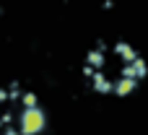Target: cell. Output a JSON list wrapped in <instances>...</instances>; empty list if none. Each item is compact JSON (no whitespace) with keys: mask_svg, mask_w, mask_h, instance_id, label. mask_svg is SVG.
Segmentation results:
<instances>
[{"mask_svg":"<svg viewBox=\"0 0 148 135\" xmlns=\"http://www.w3.org/2000/svg\"><path fill=\"white\" fill-rule=\"evenodd\" d=\"M88 75L99 88L125 91L138 78V60L125 47H99L88 57Z\"/></svg>","mask_w":148,"mask_h":135,"instance_id":"1","label":"cell"},{"mask_svg":"<svg viewBox=\"0 0 148 135\" xmlns=\"http://www.w3.org/2000/svg\"><path fill=\"white\" fill-rule=\"evenodd\" d=\"M39 127V112L34 96L8 88L0 91V135H29Z\"/></svg>","mask_w":148,"mask_h":135,"instance_id":"2","label":"cell"}]
</instances>
